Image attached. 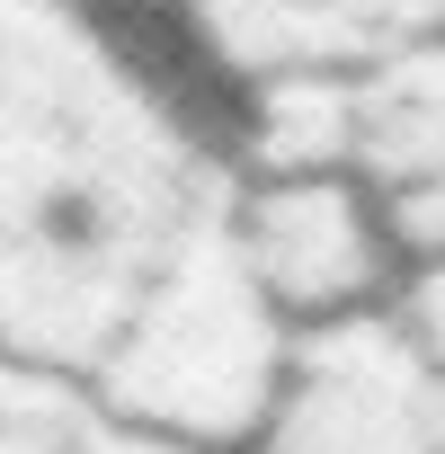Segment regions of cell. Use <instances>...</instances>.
Segmentation results:
<instances>
[{
  "label": "cell",
  "instance_id": "obj_2",
  "mask_svg": "<svg viewBox=\"0 0 445 454\" xmlns=\"http://www.w3.org/2000/svg\"><path fill=\"white\" fill-rule=\"evenodd\" d=\"M294 321L259 294L241 241H232V187L214 214H196L178 250L143 277L125 321L81 374V401L116 427L196 445V454H241L294 365Z\"/></svg>",
  "mask_w": 445,
  "mask_h": 454
},
{
  "label": "cell",
  "instance_id": "obj_3",
  "mask_svg": "<svg viewBox=\"0 0 445 454\" xmlns=\"http://www.w3.org/2000/svg\"><path fill=\"white\" fill-rule=\"evenodd\" d=\"M232 241L294 330L365 321L401 286V232L356 169H232Z\"/></svg>",
  "mask_w": 445,
  "mask_h": 454
},
{
  "label": "cell",
  "instance_id": "obj_4",
  "mask_svg": "<svg viewBox=\"0 0 445 454\" xmlns=\"http://www.w3.org/2000/svg\"><path fill=\"white\" fill-rule=\"evenodd\" d=\"M241 454H445V383L410 356L392 312L303 330Z\"/></svg>",
  "mask_w": 445,
  "mask_h": 454
},
{
  "label": "cell",
  "instance_id": "obj_1",
  "mask_svg": "<svg viewBox=\"0 0 445 454\" xmlns=\"http://www.w3.org/2000/svg\"><path fill=\"white\" fill-rule=\"evenodd\" d=\"M232 187L107 0H0V356L81 383L143 277Z\"/></svg>",
  "mask_w": 445,
  "mask_h": 454
},
{
  "label": "cell",
  "instance_id": "obj_8",
  "mask_svg": "<svg viewBox=\"0 0 445 454\" xmlns=\"http://www.w3.org/2000/svg\"><path fill=\"white\" fill-rule=\"evenodd\" d=\"M392 330L410 339V356L445 383V250H427V259H410L401 268V286H392Z\"/></svg>",
  "mask_w": 445,
  "mask_h": 454
},
{
  "label": "cell",
  "instance_id": "obj_10",
  "mask_svg": "<svg viewBox=\"0 0 445 454\" xmlns=\"http://www.w3.org/2000/svg\"><path fill=\"white\" fill-rule=\"evenodd\" d=\"M107 10H187V0H107Z\"/></svg>",
  "mask_w": 445,
  "mask_h": 454
},
{
  "label": "cell",
  "instance_id": "obj_7",
  "mask_svg": "<svg viewBox=\"0 0 445 454\" xmlns=\"http://www.w3.org/2000/svg\"><path fill=\"white\" fill-rule=\"evenodd\" d=\"M81 419H90L81 383L0 356V454H63L81 436Z\"/></svg>",
  "mask_w": 445,
  "mask_h": 454
},
{
  "label": "cell",
  "instance_id": "obj_9",
  "mask_svg": "<svg viewBox=\"0 0 445 454\" xmlns=\"http://www.w3.org/2000/svg\"><path fill=\"white\" fill-rule=\"evenodd\" d=\"M63 454H196V445H169V436H143V427H116V419H81V436Z\"/></svg>",
  "mask_w": 445,
  "mask_h": 454
},
{
  "label": "cell",
  "instance_id": "obj_5",
  "mask_svg": "<svg viewBox=\"0 0 445 454\" xmlns=\"http://www.w3.org/2000/svg\"><path fill=\"white\" fill-rule=\"evenodd\" d=\"M178 19L232 90H259L294 72H365L401 45H427L445 36V0H187Z\"/></svg>",
  "mask_w": 445,
  "mask_h": 454
},
{
  "label": "cell",
  "instance_id": "obj_6",
  "mask_svg": "<svg viewBox=\"0 0 445 454\" xmlns=\"http://www.w3.org/2000/svg\"><path fill=\"white\" fill-rule=\"evenodd\" d=\"M356 178H374L401 259L445 250V36L356 72Z\"/></svg>",
  "mask_w": 445,
  "mask_h": 454
}]
</instances>
